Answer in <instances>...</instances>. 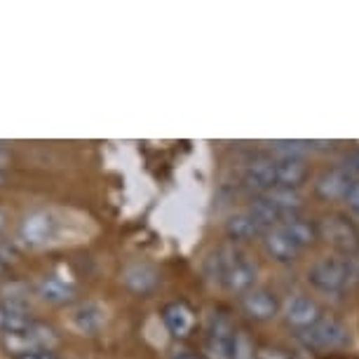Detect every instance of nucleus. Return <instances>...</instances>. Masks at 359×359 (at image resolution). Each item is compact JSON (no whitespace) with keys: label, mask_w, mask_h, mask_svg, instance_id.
<instances>
[{"label":"nucleus","mask_w":359,"mask_h":359,"mask_svg":"<svg viewBox=\"0 0 359 359\" xmlns=\"http://www.w3.org/2000/svg\"><path fill=\"white\" fill-rule=\"evenodd\" d=\"M207 275L235 294H247L254 289L259 268L237 247H223L207 259Z\"/></svg>","instance_id":"obj_1"},{"label":"nucleus","mask_w":359,"mask_h":359,"mask_svg":"<svg viewBox=\"0 0 359 359\" xmlns=\"http://www.w3.org/2000/svg\"><path fill=\"white\" fill-rule=\"evenodd\" d=\"M308 282L329 296L345 294L359 282V261L355 256L331 254L317 259L308 270Z\"/></svg>","instance_id":"obj_2"},{"label":"nucleus","mask_w":359,"mask_h":359,"mask_svg":"<svg viewBox=\"0 0 359 359\" xmlns=\"http://www.w3.org/2000/svg\"><path fill=\"white\" fill-rule=\"evenodd\" d=\"M296 338L306 350H336L348 343L350 334H348V327H345L341 320L322 315L315 324L298 331Z\"/></svg>","instance_id":"obj_3"},{"label":"nucleus","mask_w":359,"mask_h":359,"mask_svg":"<svg viewBox=\"0 0 359 359\" xmlns=\"http://www.w3.org/2000/svg\"><path fill=\"white\" fill-rule=\"evenodd\" d=\"M317 237H322L329 247H334L338 254L355 256L359 252V235L348 216L329 214L317 223Z\"/></svg>","instance_id":"obj_4"},{"label":"nucleus","mask_w":359,"mask_h":359,"mask_svg":"<svg viewBox=\"0 0 359 359\" xmlns=\"http://www.w3.org/2000/svg\"><path fill=\"white\" fill-rule=\"evenodd\" d=\"M57 343H59L57 331L38 322H33L29 329L19 331V334L3 336V348L15 357L29 355V352H38V350H52Z\"/></svg>","instance_id":"obj_5"},{"label":"nucleus","mask_w":359,"mask_h":359,"mask_svg":"<svg viewBox=\"0 0 359 359\" xmlns=\"http://www.w3.org/2000/svg\"><path fill=\"white\" fill-rule=\"evenodd\" d=\"M233 338L235 327L230 317L223 313H214L209 320L207 341H205V355L207 359H233Z\"/></svg>","instance_id":"obj_6"},{"label":"nucleus","mask_w":359,"mask_h":359,"mask_svg":"<svg viewBox=\"0 0 359 359\" xmlns=\"http://www.w3.org/2000/svg\"><path fill=\"white\" fill-rule=\"evenodd\" d=\"M57 233V221L47 212H33L19 223V240L26 247H43Z\"/></svg>","instance_id":"obj_7"},{"label":"nucleus","mask_w":359,"mask_h":359,"mask_svg":"<svg viewBox=\"0 0 359 359\" xmlns=\"http://www.w3.org/2000/svg\"><path fill=\"white\" fill-rule=\"evenodd\" d=\"M242 310H245L247 317H252L256 322H266V320H273L280 310V303H277V296L273 291L268 289H261V287H254L249 289L247 294H242Z\"/></svg>","instance_id":"obj_8"},{"label":"nucleus","mask_w":359,"mask_h":359,"mask_svg":"<svg viewBox=\"0 0 359 359\" xmlns=\"http://www.w3.org/2000/svg\"><path fill=\"white\" fill-rule=\"evenodd\" d=\"M320 317H322V310L317 306V301H313L310 296L296 294L284 303V320H287L291 327H296L298 331L315 324Z\"/></svg>","instance_id":"obj_9"},{"label":"nucleus","mask_w":359,"mask_h":359,"mask_svg":"<svg viewBox=\"0 0 359 359\" xmlns=\"http://www.w3.org/2000/svg\"><path fill=\"white\" fill-rule=\"evenodd\" d=\"M36 322L31 317V310L26 303L17 301V298H8L0 301V336L19 334V331L29 329Z\"/></svg>","instance_id":"obj_10"},{"label":"nucleus","mask_w":359,"mask_h":359,"mask_svg":"<svg viewBox=\"0 0 359 359\" xmlns=\"http://www.w3.org/2000/svg\"><path fill=\"white\" fill-rule=\"evenodd\" d=\"M263 247H266V252L273 256L277 263L296 261L298 254L303 252V249L298 247L280 226H273V228H268L266 233H263Z\"/></svg>","instance_id":"obj_11"},{"label":"nucleus","mask_w":359,"mask_h":359,"mask_svg":"<svg viewBox=\"0 0 359 359\" xmlns=\"http://www.w3.org/2000/svg\"><path fill=\"white\" fill-rule=\"evenodd\" d=\"M245 186L249 191H254L256 195L275 188L277 186L275 158H256L254 162H249L245 169Z\"/></svg>","instance_id":"obj_12"},{"label":"nucleus","mask_w":359,"mask_h":359,"mask_svg":"<svg viewBox=\"0 0 359 359\" xmlns=\"http://www.w3.org/2000/svg\"><path fill=\"white\" fill-rule=\"evenodd\" d=\"M162 322L174 338H186L195 327V315L184 301H172L162 310Z\"/></svg>","instance_id":"obj_13"},{"label":"nucleus","mask_w":359,"mask_h":359,"mask_svg":"<svg viewBox=\"0 0 359 359\" xmlns=\"http://www.w3.org/2000/svg\"><path fill=\"white\" fill-rule=\"evenodd\" d=\"M259 198L266 200V205L273 209V212L280 216V221L282 219H287V216L291 214H296L298 209L303 207V198H301V193L294 191V188H282V186H275V188H270V191L266 193H261Z\"/></svg>","instance_id":"obj_14"},{"label":"nucleus","mask_w":359,"mask_h":359,"mask_svg":"<svg viewBox=\"0 0 359 359\" xmlns=\"http://www.w3.org/2000/svg\"><path fill=\"white\" fill-rule=\"evenodd\" d=\"M352 179H355V176H352L350 172H345L343 167L329 169V172H324L320 179H317L315 191L324 200H338V198H343V195L348 193Z\"/></svg>","instance_id":"obj_15"},{"label":"nucleus","mask_w":359,"mask_h":359,"mask_svg":"<svg viewBox=\"0 0 359 359\" xmlns=\"http://www.w3.org/2000/svg\"><path fill=\"white\" fill-rule=\"evenodd\" d=\"M106 320L104 308L97 306V303H80L71 310V327L78 331V334H97L101 329V324Z\"/></svg>","instance_id":"obj_16"},{"label":"nucleus","mask_w":359,"mask_h":359,"mask_svg":"<svg viewBox=\"0 0 359 359\" xmlns=\"http://www.w3.org/2000/svg\"><path fill=\"white\" fill-rule=\"evenodd\" d=\"M123 282L134 294H148L158 287V273L148 263H132L123 270Z\"/></svg>","instance_id":"obj_17"},{"label":"nucleus","mask_w":359,"mask_h":359,"mask_svg":"<svg viewBox=\"0 0 359 359\" xmlns=\"http://www.w3.org/2000/svg\"><path fill=\"white\" fill-rule=\"evenodd\" d=\"M38 296L43 298L47 303H54V306H62V303H69L73 301V296H76V289H73V284H69L66 280L57 275H50V277H40L38 284Z\"/></svg>","instance_id":"obj_18"},{"label":"nucleus","mask_w":359,"mask_h":359,"mask_svg":"<svg viewBox=\"0 0 359 359\" xmlns=\"http://www.w3.org/2000/svg\"><path fill=\"white\" fill-rule=\"evenodd\" d=\"M277 226H280L284 233H287L301 249L310 247L317 240V226H315L313 221L301 219L298 214L287 216V219H282L280 223H277Z\"/></svg>","instance_id":"obj_19"},{"label":"nucleus","mask_w":359,"mask_h":359,"mask_svg":"<svg viewBox=\"0 0 359 359\" xmlns=\"http://www.w3.org/2000/svg\"><path fill=\"white\" fill-rule=\"evenodd\" d=\"M275 176H277V186L298 191V186H301L308 176V165H306V160H289V158L277 160L275 158Z\"/></svg>","instance_id":"obj_20"},{"label":"nucleus","mask_w":359,"mask_h":359,"mask_svg":"<svg viewBox=\"0 0 359 359\" xmlns=\"http://www.w3.org/2000/svg\"><path fill=\"white\" fill-rule=\"evenodd\" d=\"M226 233L230 240L242 242V240H252L256 235H263L266 228H263L249 212H240V214H233L226 221Z\"/></svg>","instance_id":"obj_21"},{"label":"nucleus","mask_w":359,"mask_h":359,"mask_svg":"<svg viewBox=\"0 0 359 359\" xmlns=\"http://www.w3.org/2000/svg\"><path fill=\"white\" fill-rule=\"evenodd\" d=\"M310 151L308 141L301 139H282L273 141V153L277 155V160H303V155Z\"/></svg>","instance_id":"obj_22"},{"label":"nucleus","mask_w":359,"mask_h":359,"mask_svg":"<svg viewBox=\"0 0 359 359\" xmlns=\"http://www.w3.org/2000/svg\"><path fill=\"white\" fill-rule=\"evenodd\" d=\"M256 352H254V343L245 331H235V338H233V359H254Z\"/></svg>","instance_id":"obj_23"},{"label":"nucleus","mask_w":359,"mask_h":359,"mask_svg":"<svg viewBox=\"0 0 359 359\" xmlns=\"http://www.w3.org/2000/svg\"><path fill=\"white\" fill-rule=\"evenodd\" d=\"M343 200L348 202L350 212L355 216H359V179H352V184L348 188V193L343 195Z\"/></svg>","instance_id":"obj_24"},{"label":"nucleus","mask_w":359,"mask_h":359,"mask_svg":"<svg viewBox=\"0 0 359 359\" xmlns=\"http://www.w3.org/2000/svg\"><path fill=\"white\" fill-rule=\"evenodd\" d=\"M343 169H345V172H350V174H359V148L345 155V158H343Z\"/></svg>","instance_id":"obj_25"},{"label":"nucleus","mask_w":359,"mask_h":359,"mask_svg":"<svg viewBox=\"0 0 359 359\" xmlns=\"http://www.w3.org/2000/svg\"><path fill=\"white\" fill-rule=\"evenodd\" d=\"M259 359H289L287 352H282V350H277V348H263L259 350V355H256Z\"/></svg>","instance_id":"obj_26"},{"label":"nucleus","mask_w":359,"mask_h":359,"mask_svg":"<svg viewBox=\"0 0 359 359\" xmlns=\"http://www.w3.org/2000/svg\"><path fill=\"white\" fill-rule=\"evenodd\" d=\"M15 359H59L52 350H38V352H29V355H19Z\"/></svg>","instance_id":"obj_27"},{"label":"nucleus","mask_w":359,"mask_h":359,"mask_svg":"<svg viewBox=\"0 0 359 359\" xmlns=\"http://www.w3.org/2000/svg\"><path fill=\"white\" fill-rule=\"evenodd\" d=\"M8 165H10V151L3 144H0V172H3V169L8 167Z\"/></svg>","instance_id":"obj_28"},{"label":"nucleus","mask_w":359,"mask_h":359,"mask_svg":"<svg viewBox=\"0 0 359 359\" xmlns=\"http://www.w3.org/2000/svg\"><path fill=\"white\" fill-rule=\"evenodd\" d=\"M174 359H200V357H195V355H188V352H184V355H176Z\"/></svg>","instance_id":"obj_29"},{"label":"nucleus","mask_w":359,"mask_h":359,"mask_svg":"<svg viewBox=\"0 0 359 359\" xmlns=\"http://www.w3.org/2000/svg\"><path fill=\"white\" fill-rule=\"evenodd\" d=\"M3 228H5V212L0 209V230H3Z\"/></svg>","instance_id":"obj_30"},{"label":"nucleus","mask_w":359,"mask_h":359,"mask_svg":"<svg viewBox=\"0 0 359 359\" xmlns=\"http://www.w3.org/2000/svg\"><path fill=\"white\" fill-rule=\"evenodd\" d=\"M0 273H3V261H0Z\"/></svg>","instance_id":"obj_31"},{"label":"nucleus","mask_w":359,"mask_h":359,"mask_svg":"<svg viewBox=\"0 0 359 359\" xmlns=\"http://www.w3.org/2000/svg\"><path fill=\"white\" fill-rule=\"evenodd\" d=\"M0 184H3V172H0Z\"/></svg>","instance_id":"obj_32"}]
</instances>
